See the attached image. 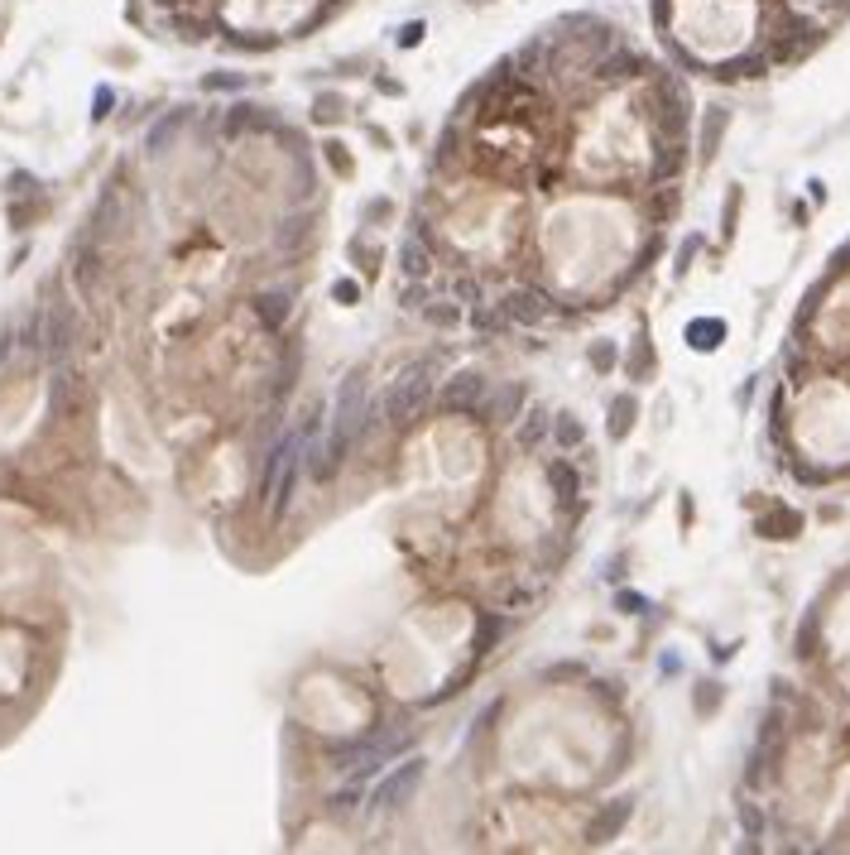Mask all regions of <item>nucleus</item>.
<instances>
[{"instance_id":"nucleus-3","label":"nucleus","mask_w":850,"mask_h":855,"mask_svg":"<svg viewBox=\"0 0 850 855\" xmlns=\"http://www.w3.org/2000/svg\"><path fill=\"white\" fill-rule=\"evenodd\" d=\"M778 5H783V15H788L793 25H802V20H817L822 10L841 5V0H778Z\"/></svg>"},{"instance_id":"nucleus-2","label":"nucleus","mask_w":850,"mask_h":855,"mask_svg":"<svg viewBox=\"0 0 850 855\" xmlns=\"http://www.w3.org/2000/svg\"><path fill=\"white\" fill-rule=\"evenodd\" d=\"M322 0H217L221 20L231 29L250 34H284L289 25L308 20Z\"/></svg>"},{"instance_id":"nucleus-1","label":"nucleus","mask_w":850,"mask_h":855,"mask_svg":"<svg viewBox=\"0 0 850 855\" xmlns=\"http://www.w3.org/2000/svg\"><path fill=\"white\" fill-rule=\"evenodd\" d=\"M663 25L682 49L721 58L740 53L759 29V0H663Z\"/></svg>"}]
</instances>
